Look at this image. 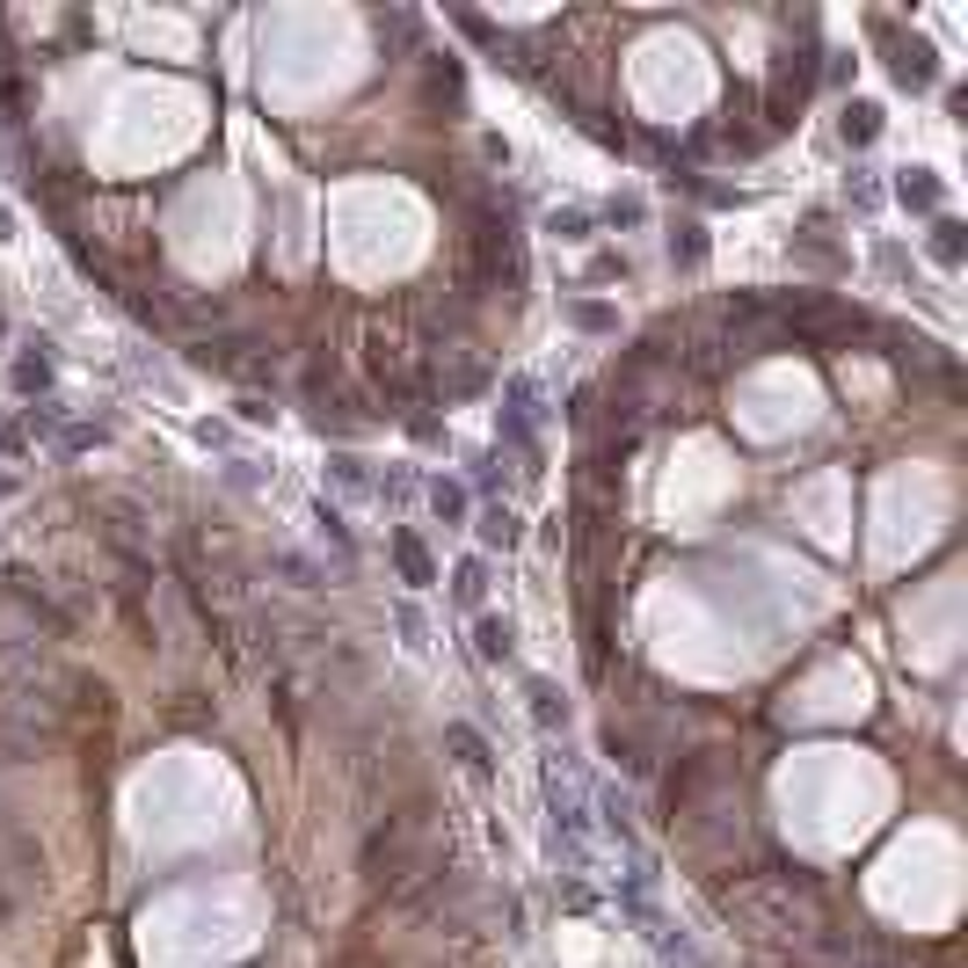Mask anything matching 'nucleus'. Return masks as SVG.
I'll return each mask as SVG.
<instances>
[{"instance_id": "10", "label": "nucleus", "mask_w": 968, "mask_h": 968, "mask_svg": "<svg viewBox=\"0 0 968 968\" xmlns=\"http://www.w3.org/2000/svg\"><path fill=\"white\" fill-rule=\"evenodd\" d=\"M430 510H437V517H466V488L437 481V488H430Z\"/></svg>"}, {"instance_id": "6", "label": "nucleus", "mask_w": 968, "mask_h": 968, "mask_svg": "<svg viewBox=\"0 0 968 968\" xmlns=\"http://www.w3.org/2000/svg\"><path fill=\"white\" fill-rule=\"evenodd\" d=\"M873 131H881V110H873V102H852V110H845V139H859V146H867Z\"/></svg>"}, {"instance_id": "7", "label": "nucleus", "mask_w": 968, "mask_h": 968, "mask_svg": "<svg viewBox=\"0 0 968 968\" xmlns=\"http://www.w3.org/2000/svg\"><path fill=\"white\" fill-rule=\"evenodd\" d=\"M45 379H51V357H45V342H37V357H23V364H15V387H23V393H37Z\"/></svg>"}, {"instance_id": "13", "label": "nucleus", "mask_w": 968, "mask_h": 968, "mask_svg": "<svg viewBox=\"0 0 968 968\" xmlns=\"http://www.w3.org/2000/svg\"><path fill=\"white\" fill-rule=\"evenodd\" d=\"M0 918H15V896H8V889H0Z\"/></svg>"}, {"instance_id": "5", "label": "nucleus", "mask_w": 968, "mask_h": 968, "mask_svg": "<svg viewBox=\"0 0 968 968\" xmlns=\"http://www.w3.org/2000/svg\"><path fill=\"white\" fill-rule=\"evenodd\" d=\"M452 751L466 757V772H481V779H488V743L474 736V728H452Z\"/></svg>"}, {"instance_id": "9", "label": "nucleus", "mask_w": 968, "mask_h": 968, "mask_svg": "<svg viewBox=\"0 0 968 968\" xmlns=\"http://www.w3.org/2000/svg\"><path fill=\"white\" fill-rule=\"evenodd\" d=\"M481 539H488V546H510V539H517V517H510V510H488V517H481Z\"/></svg>"}, {"instance_id": "8", "label": "nucleus", "mask_w": 968, "mask_h": 968, "mask_svg": "<svg viewBox=\"0 0 968 968\" xmlns=\"http://www.w3.org/2000/svg\"><path fill=\"white\" fill-rule=\"evenodd\" d=\"M932 255H940V263H961V226H954V218L932 226Z\"/></svg>"}, {"instance_id": "12", "label": "nucleus", "mask_w": 968, "mask_h": 968, "mask_svg": "<svg viewBox=\"0 0 968 968\" xmlns=\"http://www.w3.org/2000/svg\"><path fill=\"white\" fill-rule=\"evenodd\" d=\"M452 590H460L466 605H481V561H466V568H460V582H452Z\"/></svg>"}, {"instance_id": "11", "label": "nucleus", "mask_w": 968, "mask_h": 968, "mask_svg": "<svg viewBox=\"0 0 968 968\" xmlns=\"http://www.w3.org/2000/svg\"><path fill=\"white\" fill-rule=\"evenodd\" d=\"M481 655H488V663L510 655V619H481Z\"/></svg>"}, {"instance_id": "3", "label": "nucleus", "mask_w": 968, "mask_h": 968, "mask_svg": "<svg viewBox=\"0 0 968 968\" xmlns=\"http://www.w3.org/2000/svg\"><path fill=\"white\" fill-rule=\"evenodd\" d=\"M393 561H401V576L408 582H430V554H423V539L415 532H393Z\"/></svg>"}, {"instance_id": "2", "label": "nucleus", "mask_w": 968, "mask_h": 968, "mask_svg": "<svg viewBox=\"0 0 968 968\" xmlns=\"http://www.w3.org/2000/svg\"><path fill=\"white\" fill-rule=\"evenodd\" d=\"M525 692H532V714H539V728H568V700H561V692H554L546 678H532Z\"/></svg>"}, {"instance_id": "1", "label": "nucleus", "mask_w": 968, "mask_h": 968, "mask_svg": "<svg viewBox=\"0 0 968 968\" xmlns=\"http://www.w3.org/2000/svg\"><path fill=\"white\" fill-rule=\"evenodd\" d=\"M889 66H896L903 88H932V80H940V66H932V45H918V37H910V45H896V59H889Z\"/></svg>"}, {"instance_id": "4", "label": "nucleus", "mask_w": 968, "mask_h": 968, "mask_svg": "<svg viewBox=\"0 0 968 968\" xmlns=\"http://www.w3.org/2000/svg\"><path fill=\"white\" fill-rule=\"evenodd\" d=\"M896 197H903V204H918V212H932V204H940V183H932V175H925V168H903Z\"/></svg>"}]
</instances>
